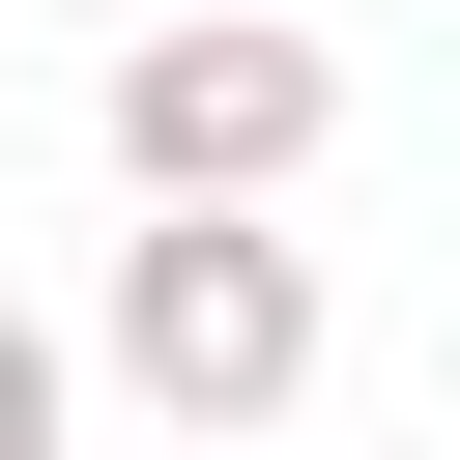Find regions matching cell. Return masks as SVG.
<instances>
[{"label":"cell","mask_w":460,"mask_h":460,"mask_svg":"<svg viewBox=\"0 0 460 460\" xmlns=\"http://www.w3.org/2000/svg\"><path fill=\"white\" fill-rule=\"evenodd\" d=\"M316 374H345V288H316L288 201H144V230H115V402H144V431L230 460V431H288Z\"/></svg>","instance_id":"6da1fadb"},{"label":"cell","mask_w":460,"mask_h":460,"mask_svg":"<svg viewBox=\"0 0 460 460\" xmlns=\"http://www.w3.org/2000/svg\"><path fill=\"white\" fill-rule=\"evenodd\" d=\"M86 144H115V201H288V172L345 144V58H316L288 0H172V29H115Z\"/></svg>","instance_id":"7a4b0ae2"},{"label":"cell","mask_w":460,"mask_h":460,"mask_svg":"<svg viewBox=\"0 0 460 460\" xmlns=\"http://www.w3.org/2000/svg\"><path fill=\"white\" fill-rule=\"evenodd\" d=\"M58 402H86V345H58L29 288H0V460H58Z\"/></svg>","instance_id":"3957f363"}]
</instances>
